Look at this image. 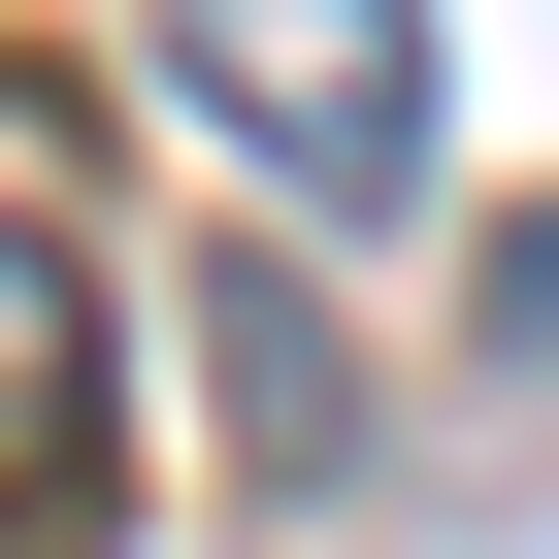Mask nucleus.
Here are the masks:
<instances>
[{
    "mask_svg": "<svg viewBox=\"0 0 559 559\" xmlns=\"http://www.w3.org/2000/svg\"><path fill=\"white\" fill-rule=\"evenodd\" d=\"M132 526V263H99V132L0 67V559Z\"/></svg>",
    "mask_w": 559,
    "mask_h": 559,
    "instance_id": "nucleus-1",
    "label": "nucleus"
},
{
    "mask_svg": "<svg viewBox=\"0 0 559 559\" xmlns=\"http://www.w3.org/2000/svg\"><path fill=\"white\" fill-rule=\"evenodd\" d=\"M165 67H198V132L263 198H330V230L428 198V0H165Z\"/></svg>",
    "mask_w": 559,
    "mask_h": 559,
    "instance_id": "nucleus-2",
    "label": "nucleus"
}]
</instances>
